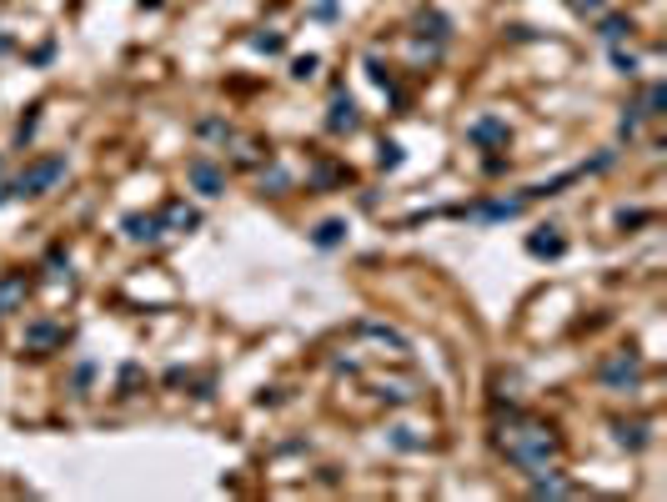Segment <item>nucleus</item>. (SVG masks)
Listing matches in <instances>:
<instances>
[{
  "mask_svg": "<svg viewBox=\"0 0 667 502\" xmlns=\"http://www.w3.org/2000/svg\"><path fill=\"white\" fill-rule=\"evenodd\" d=\"M502 447H507V462H517V467L532 472V467H542L547 457L557 452V437L542 432V427H522V432H512Z\"/></svg>",
  "mask_w": 667,
  "mask_h": 502,
  "instance_id": "obj_1",
  "label": "nucleus"
},
{
  "mask_svg": "<svg viewBox=\"0 0 667 502\" xmlns=\"http://www.w3.org/2000/svg\"><path fill=\"white\" fill-rule=\"evenodd\" d=\"M60 176H66V161H60V156H46V161H35L31 171L15 181V191H26V196H40V191H51V186H55Z\"/></svg>",
  "mask_w": 667,
  "mask_h": 502,
  "instance_id": "obj_2",
  "label": "nucleus"
},
{
  "mask_svg": "<svg viewBox=\"0 0 667 502\" xmlns=\"http://www.w3.org/2000/svg\"><path fill=\"white\" fill-rule=\"evenodd\" d=\"M637 376H642V362L637 357H627V352H622V357H612L607 367H602V382H637Z\"/></svg>",
  "mask_w": 667,
  "mask_h": 502,
  "instance_id": "obj_3",
  "label": "nucleus"
},
{
  "mask_svg": "<svg viewBox=\"0 0 667 502\" xmlns=\"http://www.w3.org/2000/svg\"><path fill=\"white\" fill-rule=\"evenodd\" d=\"M191 181H196L201 186V191L206 196H221V186H226V176L216 171V166H211V161H191V171H186Z\"/></svg>",
  "mask_w": 667,
  "mask_h": 502,
  "instance_id": "obj_4",
  "label": "nucleus"
},
{
  "mask_svg": "<svg viewBox=\"0 0 667 502\" xmlns=\"http://www.w3.org/2000/svg\"><path fill=\"white\" fill-rule=\"evenodd\" d=\"M125 236L131 241H156L161 236V216H125Z\"/></svg>",
  "mask_w": 667,
  "mask_h": 502,
  "instance_id": "obj_5",
  "label": "nucleus"
},
{
  "mask_svg": "<svg viewBox=\"0 0 667 502\" xmlns=\"http://www.w3.org/2000/svg\"><path fill=\"white\" fill-rule=\"evenodd\" d=\"M161 221L171 226V232H191V226H196V211H191L186 201H171L166 211H161Z\"/></svg>",
  "mask_w": 667,
  "mask_h": 502,
  "instance_id": "obj_6",
  "label": "nucleus"
},
{
  "mask_svg": "<svg viewBox=\"0 0 667 502\" xmlns=\"http://www.w3.org/2000/svg\"><path fill=\"white\" fill-rule=\"evenodd\" d=\"M20 302H26V277H6L0 282V311H10Z\"/></svg>",
  "mask_w": 667,
  "mask_h": 502,
  "instance_id": "obj_7",
  "label": "nucleus"
},
{
  "mask_svg": "<svg viewBox=\"0 0 667 502\" xmlns=\"http://www.w3.org/2000/svg\"><path fill=\"white\" fill-rule=\"evenodd\" d=\"M572 483H562V477H537L532 483V497H567Z\"/></svg>",
  "mask_w": 667,
  "mask_h": 502,
  "instance_id": "obj_8",
  "label": "nucleus"
},
{
  "mask_svg": "<svg viewBox=\"0 0 667 502\" xmlns=\"http://www.w3.org/2000/svg\"><path fill=\"white\" fill-rule=\"evenodd\" d=\"M527 251H532V257H562V236H552V232H547V236H532Z\"/></svg>",
  "mask_w": 667,
  "mask_h": 502,
  "instance_id": "obj_9",
  "label": "nucleus"
},
{
  "mask_svg": "<svg viewBox=\"0 0 667 502\" xmlns=\"http://www.w3.org/2000/svg\"><path fill=\"white\" fill-rule=\"evenodd\" d=\"M352 125H356V106L352 101H336L331 106V131H352Z\"/></svg>",
  "mask_w": 667,
  "mask_h": 502,
  "instance_id": "obj_10",
  "label": "nucleus"
},
{
  "mask_svg": "<svg viewBox=\"0 0 667 502\" xmlns=\"http://www.w3.org/2000/svg\"><path fill=\"white\" fill-rule=\"evenodd\" d=\"M502 136H507L502 121H477V125H471V141H502Z\"/></svg>",
  "mask_w": 667,
  "mask_h": 502,
  "instance_id": "obj_11",
  "label": "nucleus"
},
{
  "mask_svg": "<svg viewBox=\"0 0 667 502\" xmlns=\"http://www.w3.org/2000/svg\"><path fill=\"white\" fill-rule=\"evenodd\" d=\"M361 337H376V342H392V347H406V342L397 337V331H392V327H381V322H361Z\"/></svg>",
  "mask_w": 667,
  "mask_h": 502,
  "instance_id": "obj_12",
  "label": "nucleus"
},
{
  "mask_svg": "<svg viewBox=\"0 0 667 502\" xmlns=\"http://www.w3.org/2000/svg\"><path fill=\"white\" fill-rule=\"evenodd\" d=\"M341 241V221H321L316 226V246H336Z\"/></svg>",
  "mask_w": 667,
  "mask_h": 502,
  "instance_id": "obj_13",
  "label": "nucleus"
},
{
  "mask_svg": "<svg viewBox=\"0 0 667 502\" xmlns=\"http://www.w3.org/2000/svg\"><path fill=\"white\" fill-rule=\"evenodd\" d=\"M617 442H627V447H642L648 437H642V427H637V422H632V427H627V422H617Z\"/></svg>",
  "mask_w": 667,
  "mask_h": 502,
  "instance_id": "obj_14",
  "label": "nucleus"
},
{
  "mask_svg": "<svg viewBox=\"0 0 667 502\" xmlns=\"http://www.w3.org/2000/svg\"><path fill=\"white\" fill-rule=\"evenodd\" d=\"M632 26H627V20H607V26H602V40H622V35H627Z\"/></svg>",
  "mask_w": 667,
  "mask_h": 502,
  "instance_id": "obj_15",
  "label": "nucleus"
},
{
  "mask_svg": "<svg viewBox=\"0 0 667 502\" xmlns=\"http://www.w3.org/2000/svg\"><path fill=\"white\" fill-rule=\"evenodd\" d=\"M31 342H55V327H31Z\"/></svg>",
  "mask_w": 667,
  "mask_h": 502,
  "instance_id": "obj_16",
  "label": "nucleus"
},
{
  "mask_svg": "<svg viewBox=\"0 0 667 502\" xmlns=\"http://www.w3.org/2000/svg\"><path fill=\"white\" fill-rule=\"evenodd\" d=\"M572 10H582V15H592V10H602V0H572Z\"/></svg>",
  "mask_w": 667,
  "mask_h": 502,
  "instance_id": "obj_17",
  "label": "nucleus"
}]
</instances>
